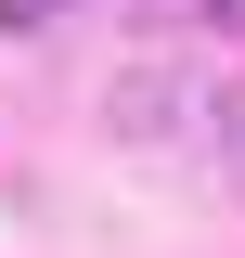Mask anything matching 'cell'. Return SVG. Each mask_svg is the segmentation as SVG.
<instances>
[{"instance_id": "obj_1", "label": "cell", "mask_w": 245, "mask_h": 258, "mask_svg": "<svg viewBox=\"0 0 245 258\" xmlns=\"http://www.w3.org/2000/svg\"><path fill=\"white\" fill-rule=\"evenodd\" d=\"M181 78H129V91H116V129H142V142H155V129H168V116H181Z\"/></svg>"}, {"instance_id": "obj_2", "label": "cell", "mask_w": 245, "mask_h": 258, "mask_svg": "<svg viewBox=\"0 0 245 258\" xmlns=\"http://www.w3.org/2000/svg\"><path fill=\"white\" fill-rule=\"evenodd\" d=\"M194 116H207V155H219V181H245V103L219 91V103H194Z\"/></svg>"}, {"instance_id": "obj_3", "label": "cell", "mask_w": 245, "mask_h": 258, "mask_svg": "<svg viewBox=\"0 0 245 258\" xmlns=\"http://www.w3.org/2000/svg\"><path fill=\"white\" fill-rule=\"evenodd\" d=\"M65 13H78V0H0V26H13V39H52Z\"/></svg>"}, {"instance_id": "obj_4", "label": "cell", "mask_w": 245, "mask_h": 258, "mask_svg": "<svg viewBox=\"0 0 245 258\" xmlns=\"http://www.w3.org/2000/svg\"><path fill=\"white\" fill-rule=\"evenodd\" d=\"M181 13H207V26H232V39H245V0H181Z\"/></svg>"}]
</instances>
